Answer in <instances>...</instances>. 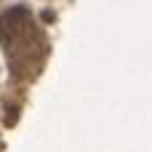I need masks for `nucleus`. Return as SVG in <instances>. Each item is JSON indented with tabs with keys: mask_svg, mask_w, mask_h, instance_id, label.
I'll list each match as a JSON object with an SVG mask.
<instances>
[{
	"mask_svg": "<svg viewBox=\"0 0 152 152\" xmlns=\"http://www.w3.org/2000/svg\"><path fill=\"white\" fill-rule=\"evenodd\" d=\"M48 48V35L27 5H11L0 13V51L13 80L32 83L45 67Z\"/></svg>",
	"mask_w": 152,
	"mask_h": 152,
	"instance_id": "obj_1",
	"label": "nucleus"
}]
</instances>
